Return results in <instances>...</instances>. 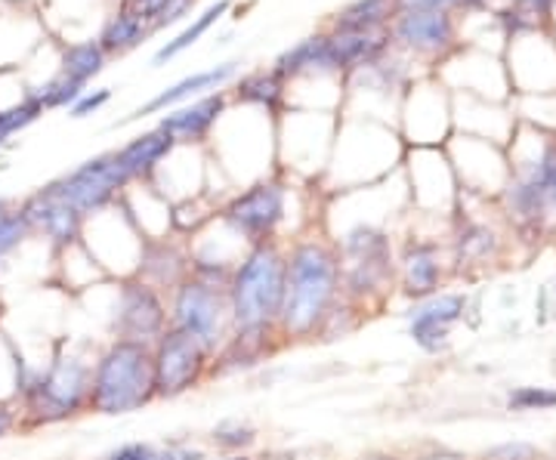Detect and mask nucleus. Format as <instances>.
I'll list each match as a JSON object with an SVG mask.
<instances>
[{"label":"nucleus","mask_w":556,"mask_h":460,"mask_svg":"<svg viewBox=\"0 0 556 460\" xmlns=\"http://www.w3.org/2000/svg\"><path fill=\"white\" fill-rule=\"evenodd\" d=\"M402 279L405 294L415 301L433 297L439 288V257L433 244H408L402 257Z\"/></svg>","instance_id":"412c9836"},{"label":"nucleus","mask_w":556,"mask_h":460,"mask_svg":"<svg viewBox=\"0 0 556 460\" xmlns=\"http://www.w3.org/2000/svg\"><path fill=\"white\" fill-rule=\"evenodd\" d=\"M223 220L251 247L273 241L278 222L285 220V189L273 180L251 186L239 199L229 201V207L223 210Z\"/></svg>","instance_id":"9d476101"},{"label":"nucleus","mask_w":556,"mask_h":460,"mask_svg":"<svg viewBox=\"0 0 556 460\" xmlns=\"http://www.w3.org/2000/svg\"><path fill=\"white\" fill-rule=\"evenodd\" d=\"M510 207L519 220H544L547 214H556V145H547L535 167L514 182L510 189Z\"/></svg>","instance_id":"9b49d317"},{"label":"nucleus","mask_w":556,"mask_h":460,"mask_svg":"<svg viewBox=\"0 0 556 460\" xmlns=\"http://www.w3.org/2000/svg\"><path fill=\"white\" fill-rule=\"evenodd\" d=\"M223 112H226L223 93H211V97H201L192 105H182L177 112H167L159 127L177 142H199L214 130V124Z\"/></svg>","instance_id":"a211bd4d"},{"label":"nucleus","mask_w":556,"mask_h":460,"mask_svg":"<svg viewBox=\"0 0 556 460\" xmlns=\"http://www.w3.org/2000/svg\"><path fill=\"white\" fill-rule=\"evenodd\" d=\"M285 303V251L276 241L254 244L232 272V331H278Z\"/></svg>","instance_id":"f03ea898"},{"label":"nucleus","mask_w":556,"mask_h":460,"mask_svg":"<svg viewBox=\"0 0 556 460\" xmlns=\"http://www.w3.org/2000/svg\"><path fill=\"white\" fill-rule=\"evenodd\" d=\"M393 35L412 50L437 53V50H445L452 43L455 28H452V20L445 10H402Z\"/></svg>","instance_id":"dca6fc26"},{"label":"nucleus","mask_w":556,"mask_h":460,"mask_svg":"<svg viewBox=\"0 0 556 460\" xmlns=\"http://www.w3.org/2000/svg\"><path fill=\"white\" fill-rule=\"evenodd\" d=\"M109 97H112L109 90H97V93H84V97H80V100L75 102L72 108H68V112H72V118H78V120L87 118V115L100 112L102 105L109 102Z\"/></svg>","instance_id":"c9c22d12"},{"label":"nucleus","mask_w":556,"mask_h":460,"mask_svg":"<svg viewBox=\"0 0 556 460\" xmlns=\"http://www.w3.org/2000/svg\"><path fill=\"white\" fill-rule=\"evenodd\" d=\"M155 399V371H152V343L112 341L93 365V383L87 408L118 418L139 411Z\"/></svg>","instance_id":"7ed1b4c3"},{"label":"nucleus","mask_w":556,"mask_h":460,"mask_svg":"<svg viewBox=\"0 0 556 460\" xmlns=\"http://www.w3.org/2000/svg\"><path fill=\"white\" fill-rule=\"evenodd\" d=\"M338 257L343 301L362 312L365 303L383 297L387 284L393 281V247L380 229H371V226L350 229L340 241Z\"/></svg>","instance_id":"39448f33"},{"label":"nucleus","mask_w":556,"mask_h":460,"mask_svg":"<svg viewBox=\"0 0 556 460\" xmlns=\"http://www.w3.org/2000/svg\"><path fill=\"white\" fill-rule=\"evenodd\" d=\"M174 145H177V140L159 127L152 133H142L137 140H130L124 149L112 152V155H115V164H118V170L127 180H142L174 152Z\"/></svg>","instance_id":"6ab92c4d"},{"label":"nucleus","mask_w":556,"mask_h":460,"mask_svg":"<svg viewBox=\"0 0 556 460\" xmlns=\"http://www.w3.org/2000/svg\"><path fill=\"white\" fill-rule=\"evenodd\" d=\"M35 93L43 102V108H72L84 97V84L56 75L53 80H47L43 87H38Z\"/></svg>","instance_id":"c756f323"},{"label":"nucleus","mask_w":556,"mask_h":460,"mask_svg":"<svg viewBox=\"0 0 556 460\" xmlns=\"http://www.w3.org/2000/svg\"><path fill=\"white\" fill-rule=\"evenodd\" d=\"M170 316H167V303L159 288L146 284L142 279L121 281L118 303H115V341H139L155 343L167 331Z\"/></svg>","instance_id":"6e6552de"},{"label":"nucleus","mask_w":556,"mask_h":460,"mask_svg":"<svg viewBox=\"0 0 556 460\" xmlns=\"http://www.w3.org/2000/svg\"><path fill=\"white\" fill-rule=\"evenodd\" d=\"M127 177L118 170L115 155H100V158L84 161L72 174H65L47 189L65 204H72L78 214H97L105 204H112L115 195L127 186Z\"/></svg>","instance_id":"1a4fd4ad"},{"label":"nucleus","mask_w":556,"mask_h":460,"mask_svg":"<svg viewBox=\"0 0 556 460\" xmlns=\"http://www.w3.org/2000/svg\"><path fill=\"white\" fill-rule=\"evenodd\" d=\"M362 460H396V458H387V455H371V458H362Z\"/></svg>","instance_id":"c03bdc74"},{"label":"nucleus","mask_w":556,"mask_h":460,"mask_svg":"<svg viewBox=\"0 0 556 460\" xmlns=\"http://www.w3.org/2000/svg\"><path fill=\"white\" fill-rule=\"evenodd\" d=\"M217 460H254V458H248V455H226V458H217Z\"/></svg>","instance_id":"37998d69"},{"label":"nucleus","mask_w":556,"mask_h":460,"mask_svg":"<svg viewBox=\"0 0 556 460\" xmlns=\"http://www.w3.org/2000/svg\"><path fill=\"white\" fill-rule=\"evenodd\" d=\"M90 383H93L90 361L72 353H56L43 374H25V381L20 383L22 408L35 426L68 421L87 408Z\"/></svg>","instance_id":"20e7f679"},{"label":"nucleus","mask_w":556,"mask_h":460,"mask_svg":"<svg viewBox=\"0 0 556 460\" xmlns=\"http://www.w3.org/2000/svg\"><path fill=\"white\" fill-rule=\"evenodd\" d=\"M340 303V257L325 241H298L285 254V303L278 316L281 343L318 337Z\"/></svg>","instance_id":"f257e3e1"},{"label":"nucleus","mask_w":556,"mask_h":460,"mask_svg":"<svg viewBox=\"0 0 556 460\" xmlns=\"http://www.w3.org/2000/svg\"><path fill=\"white\" fill-rule=\"evenodd\" d=\"M226 13H229V0H217V3H214V7H207V10H204L199 20L192 22L182 35H177L174 40H167L159 53H155V60L152 62H155V65H164V62H170L174 56H179L182 50H189V47H192V43H195V40H199L201 35H204V31L219 20V16H226Z\"/></svg>","instance_id":"393cba45"},{"label":"nucleus","mask_w":556,"mask_h":460,"mask_svg":"<svg viewBox=\"0 0 556 460\" xmlns=\"http://www.w3.org/2000/svg\"><path fill=\"white\" fill-rule=\"evenodd\" d=\"M167 316H170V328H182L192 337H199L211 349V356L232 334L229 291L211 288V284L192 279V276L186 281H179L177 288L170 291Z\"/></svg>","instance_id":"423d86ee"},{"label":"nucleus","mask_w":556,"mask_h":460,"mask_svg":"<svg viewBox=\"0 0 556 460\" xmlns=\"http://www.w3.org/2000/svg\"><path fill=\"white\" fill-rule=\"evenodd\" d=\"M105 68V53L97 40H78V43H68L62 50L60 75L68 80H78L87 87V80H93Z\"/></svg>","instance_id":"4be33fe9"},{"label":"nucleus","mask_w":556,"mask_h":460,"mask_svg":"<svg viewBox=\"0 0 556 460\" xmlns=\"http://www.w3.org/2000/svg\"><path fill=\"white\" fill-rule=\"evenodd\" d=\"M507 405L514 411H544V408H556V393L541 386H519L517 393H510Z\"/></svg>","instance_id":"2f4dec72"},{"label":"nucleus","mask_w":556,"mask_h":460,"mask_svg":"<svg viewBox=\"0 0 556 460\" xmlns=\"http://www.w3.org/2000/svg\"><path fill=\"white\" fill-rule=\"evenodd\" d=\"M105 460H204V451L189 445H152V442H127L115 448Z\"/></svg>","instance_id":"a878e982"},{"label":"nucleus","mask_w":556,"mask_h":460,"mask_svg":"<svg viewBox=\"0 0 556 460\" xmlns=\"http://www.w3.org/2000/svg\"><path fill=\"white\" fill-rule=\"evenodd\" d=\"M467 309V301L460 294H433L412 312V337L420 349L439 353L448 343V331Z\"/></svg>","instance_id":"ddd939ff"},{"label":"nucleus","mask_w":556,"mask_h":460,"mask_svg":"<svg viewBox=\"0 0 556 460\" xmlns=\"http://www.w3.org/2000/svg\"><path fill=\"white\" fill-rule=\"evenodd\" d=\"M495 247V235L489 232V229H467L464 235H460V257L464 260H479V257H485L489 251Z\"/></svg>","instance_id":"f704fd0d"},{"label":"nucleus","mask_w":556,"mask_h":460,"mask_svg":"<svg viewBox=\"0 0 556 460\" xmlns=\"http://www.w3.org/2000/svg\"><path fill=\"white\" fill-rule=\"evenodd\" d=\"M211 349L182 328H170L152 343L155 399H177L199 386L211 371Z\"/></svg>","instance_id":"0eeeda50"},{"label":"nucleus","mask_w":556,"mask_h":460,"mask_svg":"<svg viewBox=\"0 0 556 460\" xmlns=\"http://www.w3.org/2000/svg\"><path fill=\"white\" fill-rule=\"evenodd\" d=\"M189 266H192V260L179 251L177 244H170V241H149L142 247V257H139L137 279L159 288L161 294H164V291H174L179 281L189 279Z\"/></svg>","instance_id":"f3484780"},{"label":"nucleus","mask_w":556,"mask_h":460,"mask_svg":"<svg viewBox=\"0 0 556 460\" xmlns=\"http://www.w3.org/2000/svg\"><path fill=\"white\" fill-rule=\"evenodd\" d=\"M485 460H535V448L532 445H522V442H514V445H497L492 448Z\"/></svg>","instance_id":"e433bc0d"},{"label":"nucleus","mask_w":556,"mask_h":460,"mask_svg":"<svg viewBox=\"0 0 556 460\" xmlns=\"http://www.w3.org/2000/svg\"><path fill=\"white\" fill-rule=\"evenodd\" d=\"M211 439H214V445L223 448V451L241 455L244 448H251V445L257 442V433H254V426H248V423H219Z\"/></svg>","instance_id":"7c9ffc66"},{"label":"nucleus","mask_w":556,"mask_h":460,"mask_svg":"<svg viewBox=\"0 0 556 460\" xmlns=\"http://www.w3.org/2000/svg\"><path fill=\"white\" fill-rule=\"evenodd\" d=\"M13 426H16V411H13V405H10V401H0V439H3Z\"/></svg>","instance_id":"58836bf2"},{"label":"nucleus","mask_w":556,"mask_h":460,"mask_svg":"<svg viewBox=\"0 0 556 460\" xmlns=\"http://www.w3.org/2000/svg\"><path fill=\"white\" fill-rule=\"evenodd\" d=\"M420 460H464L460 455H452V451H439V455H427V458Z\"/></svg>","instance_id":"a19ab883"},{"label":"nucleus","mask_w":556,"mask_h":460,"mask_svg":"<svg viewBox=\"0 0 556 460\" xmlns=\"http://www.w3.org/2000/svg\"><path fill=\"white\" fill-rule=\"evenodd\" d=\"M20 214L31 229L43 232L47 239L53 241V244H60V247L75 244L80 239V232H84V214H78L72 204L56 199L47 186L38 189L31 199L22 204Z\"/></svg>","instance_id":"f8f14e48"},{"label":"nucleus","mask_w":556,"mask_h":460,"mask_svg":"<svg viewBox=\"0 0 556 460\" xmlns=\"http://www.w3.org/2000/svg\"><path fill=\"white\" fill-rule=\"evenodd\" d=\"M519 7H526L529 13H547L554 0H517Z\"/></svg>","instance_id":"ea45409f"},{"label":"nucleus","mask_w":556,"mask_h":460,"mask_svg":"<svg viewBox=\"0 0 556 460\" xmlns=\"http://www.w3.org/2000/svg\"><path fill=\"white\" fill-rule=\"evenodd\" d=\"M387 47V38L375 31L368 35H331L321 38V53H318V72H350V68H365L375 65Z\"/></svg>","instance_id":"2eb2a0df"},{"label":"nucleus","mask_w":556,"mask_h":460,"mask_svg":"<svg viewBox=\"0 0 556 460\" xmlns=\"http://www.w3.org/2000/svg\"><path fill=\"white\" fill-rule=\"evenodd\" d=\"M31 232V226L25 222L20 210H10V214H3L0 217V260L10 254V251H16L22 244V239Z\"/></svg>","instance_id":"473e14b6"},{"label":"nucleus","mask_w":556,"mask_h":460,"mask_svg":"<svg viewBox=\"0 0 556 460\" xmlns=\"http://www.w3.org/2000/svg\"><path fill=\"white\" fill-rule=\"evenodd\" d=\"M281 346L278 331H232L226 343L219 346L211 359V371L207 374H236V371H248L263 359H269Z\"/></svg>","instance_id":"4468645a"},{"label":"nucleus","mask_w":556,"mask_h":460,"mask_svg":"<svg viewBox=\"0 0 556 460\" xmlns=\"http://www.w3.org/2000/svg\"><path fill=\"white\" fill-rule=\"evenodd\" d=\"M192 3H195V0H170V7H167L164 16L155 22V28H164V25H174V22L182 20V16L192 10ZM155 28H152V31H155Z\"/></svg>","instance_id":"4c0bfd02"},{"label":"nucleus","mask_w":556,"mask_h":460,"mask_svg":"<svg viewBox=\"0 0 556 460\" xmlns=\"http://www.w3.org/2000/svg\"><path fill=\"white\" fill-rule=\"evenodd\" d=\"M146 35H149V28L142 25V22L130 20L127 13H115L112 20L102 25L100 31V43L102 53L105 56H118V53H127V50H134V47H139L142 40H146Z\"/></svg>","instance_id":"5701e85b"},{"label":"nucleus","mask_w":556,"mask_h":460,"mask_svg":"<svg viewBox=\"0 0 556 460\" xmlns=\"http://www.w3.org/2000/svg\"><path fill=\"white\" fill-rule=\"evenodd\" d=\"M321 38H325V35H318V38H306V40H300L298 47L285 50V53L276 60L273 75H276L278 80H285V78H298V75H303V72H318Z\"/></svg>","instance_id":"bb28decb"},{"label":"nucleus","mask_w":556,"mask_h":460,"mask_svg":"<svg viewBox=\"0 0 556 460\" xmlns=\"http://www.w3.org/2000/svg\"><path fill=\"white\" fill-rule=\"evenodd\" d=\"M387 16H390V0H356L340 13L338 22H334V31L338 35H350V31L368 35L378 25H383Z\"/></svg>","instance_id":"b1692460"},{"label":"nucleus","mask_w":556,"mask_h":460,"mask_svg":"<svg viewBox=\"0 0 556 460\" xmlns=\"http://www.w3.org/2000/svg\"><path fill=\"white\" fill-rule=\"evenodd\" d=\"M167 7H170V0H121V13H127L130 20L142 22L149 31L155 28V22L164 16Z\"/></svg>","instance_id":"72a5a7b5"},{"label":"nucleus","mask_w":556,"mask_h":460,"mask_svg":"<svg viewBox=\"0 0 556 460\" xmlns=\"http://www.w3.org/2000/svg\"><path fill=\"white\" fill-rule=\"evenodd\" d=\"M236 75V62H226V65H217V68H207V72H195L189 78L177 80L174 87H167L164 93H159L155 100H149L142 108H139L134 118H146V115H155V112H164L167 105H177V102L189 100L195 93H204V90H217L219 84Z\"/></svg>","instance_id":"aec40b11"},{"label":"nucleus","mask_w":556,"mask_h":460,"mask_svg":"<svg viewBox=\"0 0 556 460\" xmlns=\"http://www.w3.org/2000/svg\"><path fill=\"white\" fill-rule=\"evenodd\" d=\"M10 210H13V207H10V199H0V217L10 214Z\"/></svg>","instance_id":"79ce46f5"},{"label":"nucleus","mask_w":556,"mask_h":460,"mask_svg":"<svg viewBox=\"0 0 556 460\" xmlns=\"http://www.w3.org/2000/svg\"><path fill=\"white\" fill-rule=\"evenodd\" d=\"M239 100L254 102L260 108L276 112L278 102H281V80H278L273 72H254V75L241 78Z\"/></svg>","instance_id":"c85d7f7f"},{"label":"nucleus","mask_w":556,"mask_h":460,"mask_svg":"<svg viewBox=\"0 0 556 460\" xmlns=\"http://www.w3.org/2000/svg\"><path fill=\"white\" fill-rule=\"evenodd\" d=\"M43 112H47V108H43V102L38 100L35 90H28V93H25L20 102H13L10 108H0V142H7L13 133H20L28 124H35Z\"/></svg>","instance_id":"cd10ccee"}]
</instances>
